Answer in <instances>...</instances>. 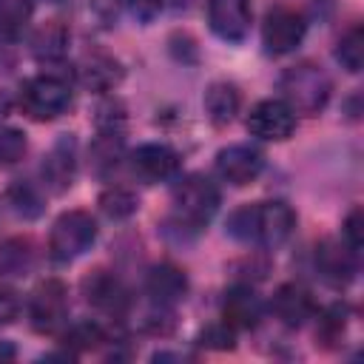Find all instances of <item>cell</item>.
I'll return each instance as SVG.
<instances>
[{
  "label": "cell",
  "mask_w": 364,
  "mask_h": 364,
  "mask_svg": "<svg viewBox=\"0 0 364 364\" xmlns=\"http://www.w3.org/2000/svg\"><path fill=\"white\" fill-rule=\"evenodd\" d=\"M296 228V213L287 202L270 199V202H253L230 213L228 233L247 245L276 247L282 245Z\"/></svg>",
  "instance_id": "6da1fadb"
},
{
  "label": "cell",
  "mask_w": 364,
  "mask_h": 364,
  "mask_svg": "<svg viewBox=\"0 0 364 364\" xmlns=\"http://www.w3.org/2000/svg\"><path fill=\"white\" fill-rule=\"evenodd\" d=\"M219 210V191L216 185L202 176L191 173L173 188V225L179 230H202Z\"/></svg>",
  "instance_id": "7a4b0ae2"
},
{
  "label": "cell",
  "mask_w": 364,
  "mask_h": 364,
  "mask_svg": "<svg viewBox=\"0 0 364 364\" xmlns=\"http://www.w3.org/2000/svg\"><path fill=\"white\" fill-rule=\"evenodd\" d=\"M279 91H282V100L290 105L293 114L313 117L327 105L333 85H330V77L318 65L299 63L279 77Z\"/></svg>",
  "instance_id": "3957f363"
},
{
  "label": "cell",
  "mask_w": 364,
  "mask_h": 364,
  "mask_svg": "<svg viewBox=\"0 0 364 364\" xmlns=\"http://www.w3.org/2000/svg\"><path fill=\"white\" fill-rule=\"evenodd\" d=\"M71 105V85L57 74H37L20 85V108L37 122L57 119Z\"/></svg>",
  "instance_id": "277c9868"
},
{
  "label": "cell",
  "mask_w": 364,
  "mask_h": 364,
  "mask_svg": "<svg viewBox=\"0 0 364 364\" xmlns=\"http://www.w3.org/2000/svg\"><path fill=\"white\" fill-rule=\"evenodd\" d=\"M97 239V222L88 210H65L48 233V253L54 262H74Z\"/></svg>",
  "instance_id": "5b68a950"
},
{
  "label": "cell",
  "mask_w": 364,
  "mask_h": 364,
  "mask_svg": "<svg viewBox=\"0 0 364 364\" xmlns=\"http://www.w3.org/2000/svg\"><path fill=\"white\" fill-rule=\"evenodd\" d=\"M68 293L57 279H46L34 287L28 301V318L37 333H57L68 318Z\"/></svg>",
  "instance_id": "8992f818"
},
{
  "label": "cell",
  "mask_w": 364,
  "mask_h": 364,
  "mask_svg": "<svg viewBox=\"0 0 364 364\" xmlns=\"http://www.w3.org/2000/svg\"><path fill=\"white\" fill-rule=\"evenodd\" d=\"M304 31H307L304 17L296 9L279 6V9L267 11V17L262 23V46L267 54H287L304 40Z\"/></svg>",
  "instance_id": "52a82bcc"
},
{
  "label": "cell",
  "mask_w": 364,
  "mask_h": 364,
  "mask_svg": "<svg viewBox=\"0 0 364 364\" xmlns=\"http://www.w3.org/2000/svg\"><path fill=\"white\" fill-rule=\"evenodd\" d=\"M247 131L267 142H284L296 131V114L284 100H262L247 114Z\"/></svg>",
  "instance_id": "ba28073f"
},
{
  "label": "cell",
  "mask_w": 364,
  "mask_h": 364,
  "mask_svg": "<svg viewBox=\"0 0 364 364\" xmlns=\"http://www.w3.org/2000/svg\"><path fill=\"white\" fill-rule=\"evenodd\" d=\"M253 6L250 0H208L210 31L225 43H242L250 31Z\"/></svg>",
  "instance_id": "9c48e42d"
},
{
  "label": "cell",
  "mask_w": 364,
  "mask_h": 364,
  "mask_svg": "<svg viewBox=\"0 0 364 364\" xmlns=\"http://www.w3.org/2000/svg\"><path fill=\"white\" fill-rule=\"evenodd\" d=\"M128 165H131L134 176L142 179L145 185L168 182V179H173L179 173V154L173 148H168V145L148 142V145H139L136 151H131Z\"/></svg>",
  "instance_id": "30bf717a"
},
{
  "label": "cell",
  "mask_w": 364,
  "mask_h": 364,
  "mask_svg": "<svg viewBox=\"0 0 364 364\" xmlns=\"http://www.w3.org/2000/svg\"><path fill=\"white\" fill-rule=\"evenodd\" d=\"M264 168V156L259 148L250 145H228L216 154V173L228 185H250Z\"/></svg>",
  "instance_id": "8fae6325"
},
{
  "label": "cell",
  "mask_w": 364,
  "mask_h": 364,
  "mask_svg": "<svg viewBox=\"0 0 364 364\" xmlns=\"http://www.w3.org/2000/svg\"><path fill=\"white\" fill-rule=\"evenodd\" d=\"M40 173H43L46 188L54 191V193H63V191L71 188V182L77 176V142H74L71 134H63L51 145V151L43 159Z\"/></svg>",
  "instance_id": "7c38bea8"
},
{
  "label": "cell",
  "mask_w": 364,
  "mask_h": 364,
  "mask_svg": "<svg viewBox=\"0 0 364 364\" xmlns=\"http://www.w3.org/2000/svg\"><path fill=\"white\" fill-rule=\"evenodd\" d=\"M82 296L88 304H94L97 310H102L108 316H122L128 307V290L108 270H94L91 276H85L82 279Z\"/></svg>",
  "instance_id": "4fadbf2b"
},
{
  "label": "cell",
  "mask_w": 364,
  "mask_h": 364,
  "mask_svg": "<svg viewBox=\"0 0 364 364\" xmlns=\"http://www.w3.org/2000/svg\"><path fill=\"white\" fill-rule=\"evenodd\" d=\"M264 316V304L262 299L247 287V284H239V287H230L222 299V321L233 330H253L259 327Z\"/></svg>",
  "instance_id": "5bb4252c"
},
{
  "label": "cell",
  "mask_w": 364,
  "mask_h": 364,
  "mask_svg": "<svg viewBox=\"0 0 364 364\" xmlns=\"http://www.w3.org/2000/svg\"><path fill=\"white\" fill-rule=\"evenodd\" d=\"M316 270L327 284L344 287L355 276V253L344 242H321L316 247Z\"/></svg>",
  "instance_id": "9a60e30c"
},
{
  "label": "cell",
  "mask_w": 364,
  "mask_h": 364,
  "mask_svg": "<svg viewBox=\"0 0 364 364\" xmlns=\"http://www.w3.org/2000/svg\"><path fill=\"white\" fill-rule=\"evenodd\" d=\"M270 307H273L276 318L287 327H301L304 321H310L316 316V301H313L310 290L301 284H282L273 293Z\"/></svg>",
  "instance_id": "2e32d148"
},
{
  "label": "cell",
  "mask_w": 364,
  "mask_h": 364,
  "mask_svg": "<svg viewBox=\"0 0 364 364\" xmlns=\"http://www.w3.org/2000/svg\"><path fill=\"white\" fill-rule=\"evenodd\" d=\"M145 293L156 307H173L188 293V279L176 264H156L145 276Z\"/></svg>",
  "instance_id": "e0dca14e"
},
{
  "label": "cell",
  "mask_w": 364,
  "mask_h": 364,
  "mask_svg": "<svg viewBox=\"0 0 364 364\" xmlns=\"http://www.w3.org/2000/svg\"><path fill=\"white\" fill-rule=\"evenodd\" d=\"M77 77H80V82H82L85 88H91V91H108L111 85L119 82L122 68H119V63H117L114 57H108V54H88V57H82V63L77 65Z\"/></svg>",
  "instance_id": "ac0fdd59"
},
{
  "label": "cell",
  "mask_w": 364,
  "mask_h": 364,
  "mask_svg": "<svg viewBox=\"0 0 364 364\" xmlns=\"http://www.w3.org/2000/svg\"><path fill=\"white\" fill-rule=\"evenodd\" d=\"M31 51L40 63H57L65 57L68 51V28L60 20H51L46 26H40L31 37Z\"/></svg>",
  "instance_id": "d6986e66"
},
{
  "label": "cell",
  "mask_w": 364,
  "mask_h": 364,
  "mask_svg": "<svg viewBox=\"0 0 364 364\" xmlns=\"http://www.w3.org/2000/svg\"><path fill=\"white\" fill-rule=\"evenodd\" d=\"M239 102H242V97L233 82H213L205 91V111L213 125H228L239 114Z\"/></svg>",
  "instance_id": "ffe728a7"
},
{
  "label": "cell",
  "mask_w": 364,
  "mask_h": 364,
  "mask_svg": "<svg viewBox=\"0 0 364 364\" xmlns=\"http://www.w3.org/2000/svg\"><path fill=\"white\" fill-rule=\"evenodd\" d=\"M122 159V136L119 131H102L91 142V168L100 176H108Z\"/></svg>",
  "instance_id": "44dd1931"
},
{
  "label": "cell",
  "mask_w": 364,
  "mask_h": 364,
  "mask_svg": "<svg viewBox=\"0 0 364 364\" xmlns=\"http://www.w3.org/2000/svg\"><path fill=\"white\" fill-rule=\"evenodd\" d=\"M34 245L31 239H9L0 247V273L6 276H26L34 267Z\"/></svg>",
  "instance_id": "7402d4cb"
},
{
  "label": "cell",
  "mask_w": 364,
  "mask_h": 364,
  "mask_svg": "<svg viewBox=\"0 0 364 364\" xmlns=\"http://www.w3.org/2000/svg\"><path fill=\"white\" fill-rule=\"evenodd\" d=\"M336 60L350 74L361 71V65H364V31H361V26H353L347 34H341V40L336 46Z\"/></svg>",
  "instance_id": "603a6c76"
},
{
  "label": "cell",
  "mask_w": 364,
  "mask_h": 364,
  "mask_svg": "<svg viewBox=\"0 0 364 364\" xmlns=\"http://www.w3.org/2000/svg\"><path fill=\"white\" fill-rule=\"evenodd\" d=\"M31 17V0H0V34L17 37Z\"/></svg>",
  "instance_id": "cb8c5ba5"
},
{
  "label": "cell",
  "mask_w": 364,
  "mask_h": 364,
  "mask_svg": "<svg viewBox=\"0 0 364 364\" xmlns=\"http://www.w3.org/2000/svg\"><path fill=\"white\" fill-rule=\"evenodd\" d=\"M9 205L20 213V216H40V210H43V196H40V191L31 185V182H14L11 188H9Z\"/></svg>",
  "instance_id": "d4e9b609"
},
{
  "label": "cell",
  "mask_w": 364,
  "mask_h": 364,
  "mask_svg": "<svg viewBox=\"0 0 364 364\" xmlns=\"http://www.w3.org/2000/svg\"><path fill=\"white\" fill-rule=\"evenodd\" d=\"M344 330H347V307L336 304V307H330L327 313H321V318H318V333H316V336L321 338L324 347H336V344H341Z\"/></svg>",
  "instance_id": "484cf974"
},
{
  "label": "cell",
  "mask_w": 364,
  "mask_h": 364,
  "mask_svg": "<svg viewBox=\"0 0 364 364\" xmlns=\"http://www.w3.org/2000/svg\"><path fill=\"white\" fill-rule=\"evenodd\" d=\"M63 341H65V347H71V350H97L102 341H105V333H102V327L100 324H94V321H80V324H74V327H68V333L63 336Z\"/></svg>",
  "instance_id": "4316f807"
},
{
  "label": "cell",
  "mask_w": 364,
  "mask_h": 364,
  "mask_svg": "<svg viewBox=\"0 0 364 364\" xmlns=\"http://www.w3.org/2000/svg\"><path fill=\"white\" fill-rule=\"evenodd\" d=\"M100 205L111 219H122V216H131L136 210V196L125 188H111L100 196Z\"/></svg>",
  "instance_id": "83f0119b"
},
{
  "label": "cell",
  "mask_w": 364,
  "mask_h": 364,
  "mask_svg": "<svg viewBox=\"0 0 364 364\" xmlns=\"http://www.w3.org/2000/svg\"><path fill=\"white\" fill-rule=\"evenodd\" d=\"M26 154V134L17 128H0V168L20 162Z\"/></svg>",
  "instance_id": "f1b7e54d"
},
{
  "label": "cell",
  "mask_w": 364,
  "mask_h": 364,
  "mask_svg": "<svg viewBox=\"0 0 364 364\" xmlns=\"http://www.w3.org/2000/svg\"><path fill=\"white\" fill-rule=\"evenodd\" d=\"M199 344H205V347H210V350H233V344H236V330L228 327L225 321H216V324H210L208 330H202Z\"/></svg>",
  "instance_id": "f546056e"
},
{
  "label": "cell",
  "mask_w": 364,
  "mask_h": 364,
  "mask_svg": "<svg viewBox=\"0 0 364 364\" xmlns=\"http://www.w3.org/2000/svg\"><path fill=\"white\" fill-rule=\"evenodd\" d=\"M344 245L353 250V253H358L361 250V245H364V213H361V208H353L350 210V216L344 219Z\"/></svg>",
  "instance_id": "4dcf8cb0"
},
{
  "label": "cell",
  "mask_w": 364,
  "mask_h": 364,
  "mask_svg": "<svg viewBox=\"0 0 364 364\" xmlns=\"http://www.w3.org/2000/svg\"><path fill=\"white\" fill-rule=\"evenodd\" d=\"M17 313H20V299H17V293H14L11 287L0 284V327L11 324V321L17 318Z\"/></svg>",
  "instance_id": "1f68e13d"
},
{
  "label": "cell",
  "mask_w": 364,
  "mask_h": 364,
  "mask_svg": "<svg viewBox=\"0 0 364 364\" xmlns=\"http://www.w3.org/2000/svg\"><path fill=\"white\" fill-rule=\"evenodd\" d=\"M128 6H131V11H134V17H139L142 23H151V20L159 14L162 0H128Z\"/></svg>",
  "instance_id": "d6a6232c"
},
{
  "label": "cell",
  "mask_w": 364,
  "mask_h": 364,
  "mask_svg": "<svg viewBox=\"0 0 364 364\" xmlns=\"http://www.w3.org/2000/svg\"><path fill=\"white\" fill-rule=\"evenodd\" d=\"M9 111H11V97L6 91H0V119L9 117Z\"/></svg>",
  "instance_id": "836d02e7"
},
{
  "label": "cell",
  "mask_w": 364,
  "mask_h": 364,
  "mask_svg": "<svg viewBox=\"0 0 364 364\" xmlns=\"http://www.w3.org/2000/svg\"><path fill=\"white\" fill-rule=\"evenodd\" d=\"M6 65H11V57H9V54H3V46H0V71H3Z\"/></svg>",
  "instance_id": "e575fe53"
},
{
  "label": "cell",
  "mask_w": 364,
  "mask_h": 364,
  "mask_svg": "<svg viewBox=\"0 0 364 364\" xmlns=\"http://www.w3.org/2000/svg\"><path fill=\"white\" fill-rule=\"evenodd\" d=\"M173 3H176V6H188L191 0H173Z\"/></svg>",
  "instance_id": "d590c367"
}]
</instances>
